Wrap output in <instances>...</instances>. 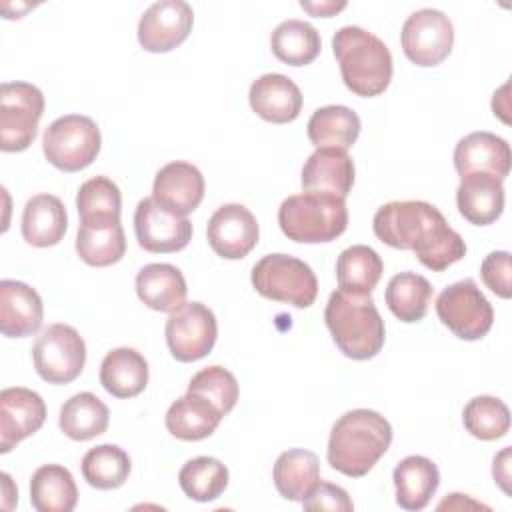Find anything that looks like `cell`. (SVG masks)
<instances>
[{"label":"cell","instance_id":"obj_24","mask_svg":"<svg viewBox=\"0 0 512 512\" xmlns=\"http://www.w3.org/2000/svg\"><path fill=\"white\" fill-rule=\"evenodd\" d=\"M396 504L404 510H422L432 500L440 484L438 466L420 454L402 458L392 474Z\"/></svg>","mask_w":512,"mask_h":512},{"label":"cell","instance_id":"obj_3","mask_svg":"<svg viewBox=\"0 0 512 512\" xmlns=\"http://www.w3.org/2000/svg\"><path fill=\"white\" fill-rule=\"evenodd\" d=\"M332 50L344 86L362 98L382 94L392 80V54L384 40L360 26H342L332 36Z\"/></svg>","mask_w":512,"mask_h":512},{"label":"cell","instance_id":"obj_30","mask_svg":"<svg viewBox=\"0 0 512 512\" xmlns=\"http://www.w3.org/2000/svg\"><path fill=\"white\" fill-rule=\"evenodd\" d=\"M30 502L38 512H72L78 504V488L68 468L44 464L30 478Z\"/></svg>","mask_w":512,"mask_h":512},{"label":"cell","instance_id":"obj_19","mask_svg":"<svg viewBox=\"0 0 512 512\" xmlns=\"http://www.w3.org/2000/svg\"><path fill=\"white\" fill-rule=\"evenodd\" d=\"M252 112L272 124H288L300 116L302 92L294 80L284 74H262L256 78L248 92Z\"/></svg>","mask_w":512,"mask_h":512},{"label":"cell","instance_id":"obj_41","mask_svg":"<svg viewBox=\"0 0 512 512\" xmlns=\"http://www.w3.org/2000/svg\"><path fill=\"white\" fill-rule=\"evenodd\" d=\"M512 266H510V252L506 250H496L490 252L482 264H480V276L484 284L500 298H510L512 296Z\"/></svg>","mask_w":512,"mask_h":512},{"label":"cell","instance_id":"obj_35","mask_svg":"<svg viewBox=\"0 0 512 512\" xmlns=\"http://www.w3.org/2000/svg\"><path fill=\"white\" fill-rule=\"evenodd\" d=\"M434 288L432 284L416 274V272H400L390 278L384 300L390 308V312L406 324L420 322L430 306Z\"/></svg>","mask_w":512,"mask_h":512},{"label":"cell","instance_id":"obj_37","mask_svg":"<svg viewBox=\"0 0 512 512\" xmlns=\"http://www.w3.org/2000/svg\"><path fill=\"white\" fill-rule=\"evenodd\" d=\"M80 468L84 480L92 488L114 490L128 480L132 462L124 448L116 444H100L84 454Z\"/></svg>","mask_w":512,"mask_h":512},{"label":"cell","instance_id":"obj_21","mask_svg":"<svg viewBox=\"0 0 512 512\" xmlns=\"http://www.w3.org/2000/svg\"><path fill=\"white\" fill-rule=\"evenodd\" d=\"M354 162L348 150L340 148H316L302 166L304 192H326L338 198H346L354 184Z\"/></svg>","mask_w":512,"mask_h":512},{"label":"cell","instance_id":"obj_36","mask_svg":"<svg viewBox=\"0 0 512 512\" xmlns=\"http://www.w3.org/2000/svg\"><path fill=\"white\" fill-rule=\"evenodd\" d=\"M76 208L80 224H108L120 222L122 194L116 182L106 176L86 180L76 194Z\"/></svg>","mask_w":512,"mask_h":512},{"label":"cell","instance_id":"obj_43","mask_svg":"<svg viewBox=\"0 0 512 512\" xmlns=\"http://www.w3.org/2000/svg\"><path fill=\"white\" fill-rule=\"evenodd\" d=\"M492 476L500 484V488L508 494L510 492V488H508V480H510V446H506L500 454L494 456Z\"/></svg>","mask_w":512,"mask_h":512},{"label":"cell","instance_id":"obj_15","mask_svg":"<svg viewBox=\"0 0 512 512\" xmlns=\"http://www.w3.org/2000/svg\"><path fill=\"white\" fill-rule=\"evenodd\" d=\"M256 216L244 204H222L208 220L206 238L210 248L226 260H240L258 244Z\"/></svg>","mask_w":512,"mask_h":512},{"label":"cell","instance_id":"obj_18","mask_svg":"<svg viewBox=\"0 0 512 512\" xmlns=\"http://www.w3.org/2000/svg\"><path fill=\"white\" fill-rule=\"evenodd\" d=\"M510 162L512 154L508 142L486 130L466 134L454 148V168L458 176L490 174L504 182L510 174Z\"/></svg>","mask_w":512,"mask_h":512},{"label":"cell","instance_id":"obj_44","mask_svg":"<svg viewBox=\"0 0 512 512\" xmlns=\"http://www.w3.org/2000/svg\"><path fill=\"white\" fill-rule=\"evenodd\" d=\"M300 8L306 10L308 14L312 16H318V18H330L334 14H338L340 10L346 8V2H332V0H322V2H308V0H302L300 2Z\"/></svg>","mask_w":512,"mask_h":512},{"label":"cell","instance_id":"obj_6","mask_svg":"<svg viewBox=\"0 0 512 512\" xmlns=\"http://www.w3.org/2000/svg\"><path fill=\"white\" fill-rule=\"evenodd\" d=\"M250 282L260 296L296 308H310L318 296L316 274L304 260L290 254L262 256L252 266Z\"/></svg>","mask_w":512,"mask_h":512},{"label":"cell","instance_id":"obj_20","mask_svg":"<svg viewBox=\"0 0 512 512\" xmlns=\"http://www.w3.org/2000/svg\"><path fill=\"white\" fill-rule=\"evenodd\" d=\"M44 304L40 294L18 280L0 282V332L6 338H26L40 330Z\"/></svg>","mask_w":512,"mask_h":512},{"label":"cell","instance_id":"obj_11","mask_svg":"<svg viewBox=\"0 0 512 512\" xmlns=\"http://www.w3.org/2000/svg\"><path fill=\"white\" fill-rule=\"evenodd\" d=\"M400 44L412 64L422 68L438 66L452 52L454 26L444 12L420 8L404 20Z\"/></svg>","mask_w":512,"mask_h":512},{"label":"cell","instance_id":"obj_5","mask_svg":"<svg viewBox=\"0 0 512 512\" xmlns=\"http://www.w3.org/2000/svg\"><path fill=\"white\" fill-rule=\"evenodd\" d=\"M278 224L288 240L300 244L332 242L348 226L344 198L326 192L288 196L278 208Z\"/></svg>","mask_w":512,"mask_h":512},{"label":"cell","instance_id":"obj_7","mask_svg":"<svg viewBox=\"0 0 512 512\" xmlns=\"http://www.w3.org/2000/svg\"><path fill=\"white\" fill-rule=\"evenodd\" d=\"M102 146L98 124L82 114H66L56 118L44 132L42 152L46 160L62 172H78L88 168Z\"/></svg>","mask_w":512,"mask_h":512},{"label":"cell","instance_id":"obj_26","mask_svg":"<svg viewBox=\"0 0 512 512\" xmlns=\"http://www.w3.org/2000/svg\"><path fill=\"white\" fill-rule=\"evenodd\" d=\"M224 416L218 412V408L208 402L206 398L186 392L178 400H174L166 412V430L186 442L204 440L218 428L220 420Z\"/></svg>","mask_w":512,"mask_h":512},{"label":"cell","instance_id":"obj_16","mask_svg":"<svg viewBox=\"0 0 512 512\" xmlns=\"http://www.w3.org/2000/svg\"><path fill=\"white\" fill-rule=\"evenodd\" d=\"M46 420L42 396L24 386L0 392V452L8 454L18 442L32 436Z\"/></svg>","mask_w":512,"mask_h":512},{"label":"cell","instance_id":"obj_17","mask_svg":"<svg viewBox=\"0 0 512 512\" xmlns=\"http://www.w3.org/2000/svg\"><path fill=\"white\" fill-rule=\"evenodd\" d=\"M206 182L202 172L190 162H170L156 172L152 184V198L166 210L188 216L204 198Z\"/></svg>","mask_w":512,"mask_h":512},{"label":"cell","instance_id":"obj_40","mask_svg":"<svg viewBox=\"0 0 512 512\" xmlns=\"http://www.w3.org/2000/svg\"><path fill=\"white\" fill-rule=\"evenodd\" d=\"M188 392L212 402L222 416L230 414L238 402V380L224 366H208L196 372L188 384Z\"/></svg>","mask_w":512,"mask_h":512},{"label":"cell","instance_id":"obj_2","mask_svg":"<svg viewBox=\"0 0 512 512\" xmlns=\"http://www.w3.org/2000/svg\"><path fill=\"white\" fill-rule=\"evenodd\" d=\"M392 442L390 422L376 410L354 408L344 412L328 438V464L344 476L362 478L386 454Z\"/></svg>","mask_w":512,"mask_h":512},{"label":"cell","instance_id":"obj_38","mask_svg":"<svg viewBox=\"0 0 512 512\" xmlns=\"http://www.w3.org/2000/svg\"><path fill=\"white\" fill-rule=\"evenodd\" d=\"M228 468L212 456H196L188 460L178 472L182 492L196 502L216 500L228 486Z\"/></svg>","mask_w":512,"mask_h":512},{"label":"cell","instance_id":"obj_34","mask_svg":"<svg viewBox=\"0 0 512 512\" xmlns=\"http://www.w3.org/2000/svg\"><path fill=\"white\" fill-rule=\"evenodd\" d=\"M272 54L288 66H306L320 54L322 40L318 30L304 20H284L270 36Z\"/></svg>","mask_w":512,"mask_h":512},{"label":"cell","instance_id":"obj_29","mask_svg":"<svg viewBox=\"0 0 512 512\" xmlns=\"http://www.w3.org/2000/svg\"><path fill=\"white\" fill-rule=\"evenodd\" d=\"M360 116L342 104H330L318 108L306 126L308 140L316 148H340L348 150L360 136Z\"/></svg>","mask_w":512,"mask_h":512},{"label":"cell","instance_id":"obj_4","mask_svg":"<svg viewBox=\"0 0 512 512\" xmlns=\"http://www.w3.org/2000/svg\"><path fill=\"white\" fill-rule=\"evenodd\" d=\"M324 320L346 358L370 360L384 346V320L370 294H350L338 288L328 298Z\"/></svg>","mask_w":512,"mask_h":512},{"label":"cell","instance_id":"obj_22","mask_svg":"<svg viewBox=\"0 0 512 512\" xmlns=\"http://www.w3.org/2000/svg\"><path fill=\"white\" fill-rule=\"evenodd\" d=\"M504 184L490 174L460 176L456 188V206L464 220L474 226H488L504 212Z\"/></svg>","mask_w":512,"mask_h":512},{"label":"cell","instance_id":"obj_33","mask_svg":"<svg viewBox=\"0 0 512 512\" xmlns=\"http://www.w3.org/2000/svg\"><path fill=\"white\" fill-rule=\"evenodd\" d=\"M76 252L82 262L94 268H104L120 262L126 252L122 222L80 224L76 234Z\"/></svg>","mask_w":512,"mask_h":512},{"label":"cell","instance_id":"obj_39","mask_svg":"<svg viewBox=\"0 0 512 512\" xmlns=\"http://www.w3.org/2000/svg\"><path fill=\"white\" fill-rule=\"evenodd\" d=\"M464 428L478 440H498L510 430V410L496 396H474L462 410Z\"/></svg>","mask_w":512,"mask_h":512},{"label":"cell","instance_id":"obj_8","mask_svg":"<svg viewBox=\"0 0 512 512\" xmlns=\"http://www.w3.org/2000/svg\"><path fill=\"white\" fill-rule=\"evenodd\" d=\"M44 114V94L30 82H2L0 86V150L22 152L38 134Z\"/></svg>","mask_w":512,"mask_h":512},{"label":"cell","instance_id":"obj_45","mask_svg":"<svg viewBox=\"0 0 512 512\" xmlns=\"http://www.w3.org/2000/svg\"><path fill=\"white\" fill-rule=\"evenodd\" d=\"M466 506H470V508H484V510H488V506H484V504H480V502L470 500V498H468V494H458V492H454V494H450L446 500H442V502L438 504V510H444V508H456V510H460V508H466Z\"/></svg>","mask_w":512,"mask_h":512},{"label":"cell","instance_id":"obj_9","mask_svg":"<svg viewBox=\"0 0 512 512\" xmlns=\"http://www.w3.org/2000/svg\"><path fill=\"white\" fill-rule=\"evenodd\" d=\"M32 362L38 376L48 384H70L86 364V344L70 324L46 326L32 346Z\"/></svg>","mask_w":512,"mask_h":512},{"label":"cell","instance_id":"obj_23","mask_svg":"<svg viewBox=\"0 0 512 512\" xmlns=\"http://www.w3.org/2000/svg\"><path fill=\"white\" fill-rule=\"evenodd\" d=\"M138 298L156 312H174L186 302L188 286L180 268L168 262H152L136 274Z\"/></svg>","mask_w":512,"mask_h":512},{"label":"cell","instance_id":"obj_14","mask_svg":"<svg viewBox=\"0 0 512 512\" xmlns=\"http://www.w3.org/2000/svg\"><path fill=\"white\" fill-rule=\"evenodd\" d=\"M194 24V10L184 0L154 2L138 22V42L146 52L162 54L180 46Z\"/></svg>","mask_w":512,"mask_h":512},{"label":"cell","instance_id":"obj_42","mask_svg":"<svg viewBox=\"0 0 512 512\" xmlns=\"http://www.w3.org/2000/svg\"><path fill=\"white\" fill-rule=\"evenodd\" d=\"M304 510H330V512H352L354 504L342 486L330 482H318L314 490L302 500Z\"/></svg>","mask_w":512,"mask_h":512},{"label":"cell","instance_id":"obj_1","mask_svg":"<svg viewBox=\"0 0 512 512\" xmlns=\"http://www.w3.org/2000/svg\"><path fill=\"white\" fill-rule=\"evenodd\" d=\"M380 242L412 250L422 266L442 272L466 256L462 236L448 226L444 214L424 200H394L378 208L372 220Z\"/></svg>","mask_w":512,"mask_h":512},{"label":"cell","instance_id":"obj_28","mask_svg":"<svg viewBox=\"0 0 512 512\" xmlns=\"http://www.w3.org/2000/svg\"><path fill=\"white\" fill-rule=\"evenodd\" d=\"M272 480L282 498L290 502H302L320 482L318 456L304 448L282 452L274 462Z\"/></svg>","mask_w":512,"mask_h":512},{"label":"cell","instance_id":"obj_25","mask_svg":"<svg viewBox=\"0 0 512 512\" xmlns=\"http://www.w3.org/2000/svg\"><path fill=\"white\" fill-rule=\"evenodd\" d=\"M68 228V214L54 194L32 196L22 212V238L36 248L56 246Z\"/></svg>","mask_w":512,"mask_h":512},{"label":"cell","instance_id":"obj_10","mask_svg":"<svg viewBox=\"0 0 512 512\" xmlns=\"http://www.w3.org/2000/svg\"><path fill=\"white\" fill-rule=\"evenodd\" d=\"M438 320L460 340H480L494 324V310L472 278L446 286L436 298Z\"/></svg>","mask_w":512,"mask_h":512},{"label":"cell","instance_id":"obj_31","mask_svg":"<svg viewBox=\"0 0 512 512\" xmlns=\"http://www.w3.org/2000/svg\"><path fill=\"white\" fill-rule=\"evenodd\" d=\"M110 422L108 406L92 392H78L70 396L58 416L60 430L76 442L92 440L106 432Z\"/></svg>","mask_w":512,"mask_h":512},{"label":"cell","instance_id":"obj_27","mask_svg":"<svg viewBox=\"0 0 512 512\" xmlns=\"http://www.w3.org/2000/svg\"><path fill=\"white\" fill-rule=\"evenodd\" d=\"M100 384L114 398H134L148 384L146 358L128 346L110 350L100 364Z\"/></svg>","mask_w":512,"mask_h":512},{"label":"cell","instance_id":"obj_12","mask_svg":"<svg viewBox=\"0 0 512 512\" xmlns=\"http://www.w3.org/2000/svg\"><path fill=\"white\" fill-rule=\"evenodd\" d=\"M166 344L178 362H196L212 352L218 338L214 312L202 302H184L166 320Z\"/></svg>","mask_w":512,"mask_h":512},{"label":"cell","instance_id":"obj_13","mask_svg":"<svg viewBox=\"0 0 512 512\" xmlns=\"http://www.w3.org/2000/svg\"><path fill=\"white\" fill-rule=\"evenodd\" d=\"M134 234L146 252H180L192 238V222L162 208L154 198H144L134 212Z\"/></svg>","mask_w":512,"mask_h":512},{"label":"cell","instance_id":"obj_32","mask_svg":"<svg viewBox=\"0 0 512 512\" xmlns=\"http://www.w3.org/2000/svg\"><path fill=\"white\" fill-rule=\"evenodd\" d=\"M382 272L384 262L380 254L366 244L348 246L336 260L338 288L350 294H370L380 282Z\"/></svg>","mask_w":512,"mask_h":512}]
</instances>
